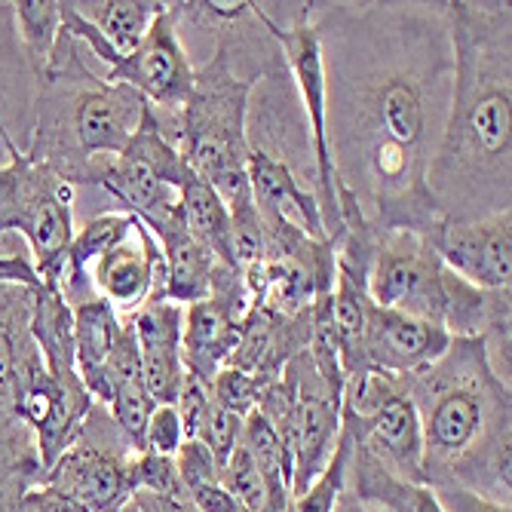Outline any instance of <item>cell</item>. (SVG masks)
I'll list each match as a JSON object with an SVG mask.
<instances>
[{
	"instance_id": "6da1fadb",
	"label": "cell",
	"mask_w": 512,
	"mask_h": 512,
	"mask_svg": "<svg viewBox=\"0 0 512 512\" xmlns=\"http://www.w3.org/2000/svg\"><path fill=\"white\" fill-rule=\"evenodd\" d=\"M325 77V129L344 234L442 221L427 172L448 117L454 53L445 4H310Z\"/></svg>"
},
{
	"instance_id": "7a4b0ae2",
	"label": "cell",
	"mask_w": 512,
	"mask_h": 512,
	"mask_svg": "<svg viewBox=\"0 0 512 512\" xmlns=\"http://www.w3.org/2000/svg\"><path fill=\"white\" fill-rule=\"evenodd\" d=\"M454 77L427 188L442 221L512 209V4H445Z\"/></svg>"
},
{
	"instance_id": "3957f363",
	"label": "cell",
	"mask_w": 512,
	"mask_h": 512,
	"mask_svg": "<svg viewBox=\"0 0 512 512\" xmlns=\"http://www.w3.org/2000/svg\"><path fill=\"white\" fill-rule=\"evenodd\" d=\"M424 436V482L460 485L509 503L512 399L494 378L482 338H451L424 371L402 378Z\"/></svg>"
},
{
	"instance_id": "277c9868",
	"label": "cell",
	"mask_w": 512,
	"mask_h": 512,
	"mask_svg": "<svg viewBox=\"0 0 512 512\" xmlns=\"http://www.w3.org/2000/svg\"><path fill=\"white\" fill-rule=\"evenodd\" d=\"M145 114L148 102L132 86L92 71L83 46L62 28L56 53L37 80L34 132L25 154L77 188L86 184L92 163L126 151Z\"/></svg>"
},
{
	"instance_id": "5b68a950",
	"label": "cell",
	"mask_w": 512,
	"mask_h": 512,
	"mask_svg": "<svg viewBox=\"0 0 512 512\" xmlns=\"http://www.w3.org/2000/svg\"><path fill=\"white\" fill-rule=\"evenodd\" d=\"M365 295L378 307L427 319L451 338H482L512 322L509 289L482 292L442 264L424 234L390 230L375 237Z\"/></svg>"
},
{
	"instance_id": "8992f818",
	"label": "cell",
	"mask_w": 512,
	"mask_h": 512,
	"mask_svg": "<svg viewBox=\"0 0 512 512\" xmlns=\"http://www.w3.org/2000/svg\"><path fill=\"white\" fill-rule=\"evenodd\" d=\"M258 77H243L230 65V56L221 43H212V53L194 71L191 99L178 114L157 111L163 132L181 151L203 181H209L227 206H237L252 197L246 160V111Z\"/></svg>"
},
{
	"instance_id": "52a82bcc",
	"label": "cell",
	"mask_w": 512,
	"mask_h": 512,
	"mask_svg": "<svg viewBox=\"0 0 512 512\" xmlns=\"http://www.w3.org/2000/svg\"><path fill=\"white\" fill-rule=\"evenodd\" d=\"M0 163V240L22 237L40 283H59L65 249L74 240V188L53 169L34 163L7 135Z\"/></svg>"
},
{
	"instance_id": "ba28073f",
	"label": "cell",
	"mask_w": 512,
	"mask_h": 512,
	"mask_svg": "<svg viewBox=\"0 0 512 512\" xmlns=\"http://www.w3.org/2000/svg\"><path fill=\"white\" fill-rule=\"evenodd\" d=\"M34 289L0 279V512L40 482L34 439L19 417L25 387L43 371L40 350L31 335Z\"/></svg>"
},
{
	"instance_id": "9c48e42d",
	"label": "cell",
	"mask_w": 512,
	"mask_h": 512,
	"mask_svg": "<svg viewBox=\"0 0 512 512\" xmlns=\"http://www.w3.org/2000/svg\"><path fill=\"white\" fill-rule=\"evenodd\" d=\"M135 454L138 451L117 430L108 405L92 402L77 439L37 485L53 488L83 512H117L135 497Z\"/></svg>"
},
{
	"instance_id": "30bf717a",
	"label": "cell",
	"mask_w": 512,
	"mask_h": 512,
	"mask_svg": "<svg viewBox=\"0 0 512 512\" xmlns=\"http://www.w3.org/2000/svg\"><path fill=\"white\" fill-rule=\"evenodd\" d=\"M194 71L197 65L188 56V46L181 43L175 4H163L142 43L102 77L111 83L132 86L157 111L178 114L191 99Z\"/></svg>"
},
{
	"instance_id": "8fae6325",
	"label": "cell",
	"mask_w": 512,
	"mask_h": 512,
	"mask_svg": "<svg viewBox=\"0 0 512 512\" xmlns=\"http://www.w3.org/2000/svg\"><path fill=\"white\" fill-rule=\"evenodd\" d=\"M448 270L482 292L512 283V209L479 221H439L427 237Z\"/></svg>"
},
{
	"instance_id": "7c38bea8",
	"label": "cell",
	"mask_w": 512,
	"mask_h": 512,
	"mask_svg": "<svg viewBox=\"0 0 512 512\" xmlns=\"http://www.w3.org/2000/svg\"><path fill=\"white\" fill-rule=\"evenodd\" d=\"M451 344L442 325L365 301V371L368 375H417L430 368Z\"/></svg>"
},
{
	"instance_id": "4fadbf2b",
	"label": "cell",
	"mask_w": 512,
	"mask_h": 512,
	"mask_svg": "<svg viewBox=\"0 0 512 512\" xmlns=\"http://www.w3.org/2000/svg\"><path fill=\"white\" fill-rule=\"evenodd\" d=\"M89 283L120 319L132 316L151 298H163L166 264L151 230L135 218L126 240L89 264Z\"/></svg>"
},
{
	"instance_id": "5bb4252c",
	"label": "cell",
	"mask_w": 512,
	"mask_h": 512,
	"mask_svg": "<svg viewBox=\"0 0 512 512\" xmlns=\"http://www.w3.org/2000/svg\"><path fill=\"white\" fill-rule=\"evenodd\" d=\"M135 329L138 356H142V381L157 405H175L178 393L188 378L181 356V332H184V307L166 298H151L126 316Z\"/></svg>"
},
{
	"instance_id": "9a60e30c",
	"label": "cell",
	"mask_w": 512,
	"mask_h": 512,
	"mask_svg": "<svg viewBox=\"0 0 512 512\" xmlns=\"http://www.w3.org/2000/svg\"><path fill=\"white\" fill-rule=\"evenodd\" d=\"M246 178L261 221H289L316 240H329L325 237V224L313 188H307L289 166L276 163L258 151H249Z\"/></svg>"
},
{
	"instance_id": "2e32d148",
	"label": "cell",
	"mask_w": 512,
	"mask_h": 512,
	"mask_svg": "<svg viewBox=\"0 0 512 512\" xmlns=\"http://www.w3.org/2000/svg\"><path fill=\"white\" fill-rule=\"evenodd\" d=\"M37 77L25 59L13 19V4L0 0V135L28 151L34 132Z\"/></svg>"
},
{
	"instance_id": "e0dca14e",
	"label": "cell",
	"mask_w": 512,
	"mask_h": 512,
	"mask_svg": "<svg viewBox=\"0 0 512 512\" xmlns=\"http://www.w3.org/2000/svg\"><path fill=\"white\" fill-rule=\"evenodd\" d=\"M151 234H154V240L163 252V264H166L163 298L172 304H181V307L206 301L215 255L188 230V224L181 218V209H175V215H169L163 224H157Z\"/></svg>"
},
{
	"instance_id": "ac0fdd59",
	"label": "cell",
	"mask_w": 512,
	"mask_h": 512,
	"mask_svg": "<svg viewBox=\"0 0 512 512\" xmlns=\"http://www.w3.org/2000/svg\"><path fill=\"white\" fill-rule=\"evenodd\" d=\"M117 310L92 295L86 301L71 304V332H74V362L83 387L89 390L92 402L108 405V387H105V362L111 356V347L120 332Z\"/></svg>"
},
{
	"instance_id": "d6986e66",
	"label": "cell",
	"mask_w": 512,
	"mask_h": 512,
	"mask_svg": "<svg viewBox=\"0 0 512 512\" xmlns=\"http://www.w3.org/2000/svg\"><path fill=\"white\" fill-rule=\"evenodd\" d=\"M175 194H178L181 218H184V224H188L191 234L215 255V261L237 267V261H234V221H230V209L218 197V191L188 166L175 184Z\"/></svg>"
},
{
	"instance_id": "ffe728a7",
	"label": "cell",
	"mask_w": 512,
	"mask_h": 512,
	"mask_svg": "<svg viewBox=\"0 0 512 512\" xmlns=\"http://www.w3.org/2000/svg\"><path fill=\"white\" fill-rule=\"evenodd\" d=\"M347 488L356 494V500H362L371 509H384V512H442V506H439L430 485L396 479L368 451H362L356 445L350 448Z\"/></svg>"
},
{
	"instance_id": "44dd1931",
	"label": "cell",
	"mask_w": 512,
	"mask_h": 512,
	"mask_svg": "<svg viewBox=\"0 0 512 512\" xmlns=\"http://www.w3.org/2000/svg\"><path fill=\"white\" fill-rule=\"evenodd\" d=\"M71 4L114 46L120 59L142 43V37L163 10L160 0H80V4L71 0Z\"/></svg>"
},
{
	"instance_id": "7402d4cb",
	"label": "cell",
	"mask_w": 512,
	"mask_h": 512,
	"mask_svg": "<svg viewBox=\"0 0 512 512\" xmlns=\"http://www.w3.org/2000/svg\"><path fill=\"white\" fill-rule=\"evenodd\" d=\"M13 19H16L25 59L34 77L40 80L62 37V4L59 0H16Z\"/></svg>"
},
{
	"instance_id": "603a6c76",
	"label": "cell",
	"mask_w": 512,
	"mask_h": 512,
	"mask_svg": "<svg viewBox=\"0 0 512 512\" xmlns=\"http://www.w3.org/2000/svg\"><path fill=\"white\" fill-rule=\"evenodd\" d=\"M350 436L341 430L338 445L332 451V460L325 463V470L313 479V485L295 497V512H335L338 497L347 491V473H350Z\"/></svg>"
},
{
	"instance_id": "cb8c5ba5",
	"label": "cell",
	"mask_w": 512,
	"mask_h": 512,
	"mask_svg": "<svg viewBox=\"0 0 512 512\" xmlns=\"http://www.w3.org/2000/svg\"><path fill=\"white\" fill-rule=\"evenodd\" d=\"M218 482L230 491V497H234L246 512H258L264 506V479L243 442L218 470Z\"/></svg>"
},
{
	"instance_id": "d4e9b609",
	"label": "cell",
	"mask_w": 512,
	"mask_h": 512,
	"mask_svg": "<svg viewBox=\"0 0 512 512\" xmlns=\"http://www.w3.org/2000/svg\"><path fill=\"white\" fill-rule=\"evenodd\" d=\"M243 421H246V417H240L234 411H224L215 402L209 405V411H206V417H203V424H200L194 439H200L212 451L218 470L227 463V457L237 451V445L243 439Z\"/></svg>"
},
{
	"instance_id": "484cf974",
	"label": "cell",
	"mask_w": 512,
	"mask_h": 512,
	"mask_svg": "<svg viewBox=\"0 0 512 512\" xmlns=\"http://www.w3.org/2000/svg\"><path fill=\"white\" fill-rule=\"evenodd\" d=\"M135 476V494H166V497H188L175 470V457L157 454V451H138L132 460Z\"/></svg>"
},
{
	"instance_id": "4316f807",
	"label": "cell",
	"mask_w": 512,
	"mask_h": 512,
	"mask_svg": "<svg viewBox=\"0 0 512 512\" xmlns=\"http://www.w3.org/2000/svg\"><path fill=\"white\" fill-rule=\"evenodd\" d=\"M261 390H264V387H261V381H258V378L243 375V371L227 368V365L218 371L215 381L209 384V396H212V402H215L218 408H224V411L240 414V417H246V414H252V411H255Z\"/></svg>"
},
{
	"instance_id": "83f0119b",
	"label": "cell",
	"mask_w": 512,
	"mask_h": 512,
	"mask_svg": "<svg viewBox=\"0 0 512 512\" xmlns=\"http://www.w3.org/2000/svg\"><path fill=\"white\" fill-rule=\"evenodd\" d=\"M175 470L184 485V494L200 485L218 482V463L200 439H184V445L175 451Z\"/></svg>"
},
{
	"instance_id": "f1b7e54d",
	"label": "cell",
	"mask_w": 512,
	"mask_h": 512,
	"mask_svg": "<svg viewBox=\"0 0 512 512\" xmlns=\"http://www.w3.org/2000/svg\"><path fill=\"white\" fill-rule=\"evenodd\" d=\"M184 427L175 405H157L148 417L145 427V451H157L166 457H175V451L184 445Z\"/></svg>"
},
{
	"instance_id": "f546056e",
	"label": "cell",
	"mask_w": 512,
	"mask_h": 512,
	"mask_svg": "<svg viewBox=\"0 0 512 512\" xmlns=\"http://www.w3.org/2000/svg\"><path fill=\"white\" fill-rule=\"evenodd\" d=\"M442 512H512L509 503H497V500H488L470 488H460V485H436L433 488Z\"/></svg>"
},
{
	"instance_id": "4dcf8cb0",
	"label": "cell",
	"mask_w": 512,
	"mask_h": 512,
	"mask_svg": "<svg viewBox=\"0 0 512 512\" xmlns=\"http://www.w3.org/2000/svg\"><path fill=\"white\" fill-rule=\"evenodd\" d=\"M188 500L200 509V512H246L230 491L221 485V482H212V485H200L194 491H188Z\"/></svg>"
},
{
	"instance_id": "1f68e13d",
	"label": "cell",
	"mask_w": 512,
	"mask_h": 512,
	"mask_svg": "<svg viewBox=\"0 0 512 512\" xmlns=\"http://www.w3.org/2000/svg\"><path fill=\"white\" fill-rule=\"evenodd\" d=\"M138 512H200L188 497H166V494H145L138 491L132 497Z\"/></svg>"
},
{
	"instance_id": "d6a6232c",
	"label": "cell",
	"mask_w": 512,
	"mask_h": 512,
	"mask_svg": "<svg viewBox=\"0 0 512 512\" xmlns=\"http://www.w3.org/2000/svg\"><path fill=\"white\" fill-rule=\"evenodd\" d=\"M335 512H368V506H365L362 500H356V494L347 488V491L338 497V503H335Z\"/></svg>"
},
{
	"instance_id": "836d02e7",
	"label": "cell",
	"mask_w": 512,
	"mask_h": 512,
	"mask_svg": "<svg viewBox=\"0 0 512 512\" xmlns=\"http://www.w3.org/2000/svg\"><path fill=\"white\" fill-rule=\"evenodd\" d=\"M117 512H138V506H135V503H132V500H129V503H126V506H123V509H117Z\"/></svg>"
},
{
	"instance_id": "e575fe53",
	"label": "cell",
	"mask_w": 512,
	"mask_h": 512,
	"mask_svg": "<svg viewBox=\"0 0 512 512\" xmlns=\"http://www.w3.org/2000/svg\"><path fill=\"white\" fill-rule=\"evenodd\" d=\"M273 512H295V503H289L286 509H273Z\"/></svg>"
},
{
	"instance_id": "d590c367",
	"label": "cell",
	"mask_w": 512,
	"mask_h": 512,
	"mask_svg": "<svg viewBox=\"0 0 512 512\" xmlns=\"http://www.w3.org/2000/svg\"><path fill=\"white\" fill-rule=\"evenodd\" d=\"M368 512H384V509H371V506H368Z\"/></svg>"
}]
</instances>
